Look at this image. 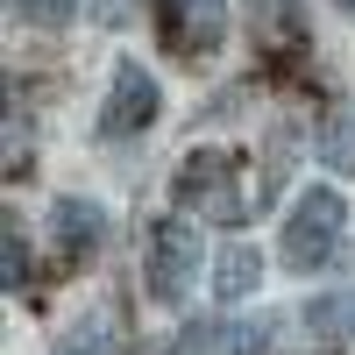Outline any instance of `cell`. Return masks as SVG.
I'll return each instance as SVG.
<instances>
[{"label":"cell","instance_id":"4","mask_svg":"<svg viewBox=\"0 0 355 355\" xmlns=\"http://www.w3.org/2000/svg\"><path fill=\"white\" fill-rule=\"evenodd\" d=\"M227 36V0H164V43L178 57H206Z\"/></svg>","mask_w":355,"mask_h":355},{"label":"cell","instance_id":"1","mask_svg":"<svg viewBox=\"0 0 355 355\" xmlns=\"http://www.w3.org/2000/svg\"><path fill=\"white\" fill-rule=\"evenodd\" d=\"M341 227H348V206H341V192L334 185H313V192H299V206L284 214V263L291 270H327L334 263V249H341Z\"/></svg>","mask_w":355,"mask_h":355},{"label":"cell","instance_id":"5","mask_svg":"<svg viewBox=\"0 0 355 355\" xmlns=\"http://www.w3.org/2000/svg\"><path fill=\"white\" fill-rule=\"evenodd\" d=\"M150 121H157V78L142 64H121L114 93H107V114H100V135H142Z\"/></svg>","mask_w":355,"mask_h":355},{"label":"cell","instance_id":"6","mask_svg":"<svg viewBox=\"0 0 355 355\" xmlns=\"http://www.w3.org/2000/svg\"><path fill=\"white\" fill-rule=\"evenodd\" d=\"M50 227H57V249H64L71 263H85V256L100 249V234H107V214H100L93 199H57L50 206Z\"/></svg>","mask_w":355,"mask_h":355},{"label":"cell","instance_id":"14","mask_svg":"<svg viewBox=\"0 0 355 355\" xmlns=\"http://www.w3.org/2000/svg\"><path fill=\"white\" fill-rule=\"evenodd\" d=\"M341 8H355V0H341Z\"/></svg>","mask_w":355,"mask_h":355},{"label":"cell","instance_id":"12","mask_svg":"<svg viewBox=\"0 0 355 355\" xmlns=\"http://www.w3.org/2000/svg\"><path fill=\"white\" fill-rule=\"evenodd\" d=\"M8 8H15L28 28H64V21H71V0H8Z\"/></svg>","mask_w":355,"mask_h":355},{"label":"cell","instance_id":"9","mask_svg":"<svg viewBox=\"0 0 355 355\" xmlns=\"http://www.w3.org/2000/svg\"><path fill=\"white\" fill-rule=\"evenodd\" d=\"M320 157H327L334 171H355V114L348 107L320 114Z\"/></svg>","mask_w":355,"mask_h":355},{"label":"cell","instance_id":"11","mask_svg":"<svg viewBox=\"0 0 355 355\" xmlns=\"http://www.w3.org/2000/svg\"><path fill=\"white\" fill-rule=\"evenodd\" d=\"M0 284H8V291H21V284H28V249H21L15 220H8V234H0Z\"/></svg>","mask_w":355,"mask_h":355},{"label":"cell","instance_id":"13","mask_svg":"<svg viewBox=\"0 0 355 355\" xmlns=\"http://www.w3.org/2000/svg\"><path fill=\"white\" fill-rule=\"evenodd\" d=\"M270 341V320H249V327H227V355H263Z\"/></svg>","mask_w":355,"mask_h":355},{"label":"cell","instance_id":"3","mask_svg":"<svg viewBox=\"0 0 355 355\" xmlns=\"http://www.w3.org/2000/svg\"><path fill=\"white\" fill-rule=\"evenodd\" d=\"M192 277H199V227H185V220H157V234H150V299L178 306Z\"/></svg>","mask_w":355,"mask_h":355},{"label":"cell","instance_id":"7","mask_svg":"<svg viewBox=\"0 0 355 355\" xmlns=\"http://www.w3.org/2000/svg\"><path fill=\"white\" fill-rule=\"evenodd\" d=\"M256 277H263V256L249 249V242H227L220 256H214V299H249V291H256Z\"/></svg>","mask_w":355,"mask_h":355},{"label":"cell","instance_id":"2","mask_svg":"<svg viewBox=\"0 0 355 355\" xmlns=\"http://www.w3.org/2000/svg\"><path fill=\"white\" fill-rule=\"evenodd\" d=\"M178 199H185L192 214L234 227L242 220V164H234L227 150H192L185 171H178Z\"/></svg>","mask_w":355,"mask_h":355},{"label":"cell","instance_id":"10","mask_svg":"<svg viewBox=\"0 0 355 355\" xmlns=\"http://www.w3.org/2000/svg\"><path fill=\"white\" fill-rule=\"evenodd\" d=\"M57 355H121V341H114V313H93L78 334H64Z\"/></svg>","mask_w":355,"mask_h":355},{"label":"cell","instance_id":"8","mask_svg":"<svg viewBox=\"0 0 355 355\" xmlns=\"http://www.w3.org/2000/svg\"><path fill=\"white\" fill-rule=\"evenodd\" d=\"M306 334H313V341H348V334H355V284L306 299Z\"/></svg>","mask_w":355,"mask_h":355}]
</instances>
